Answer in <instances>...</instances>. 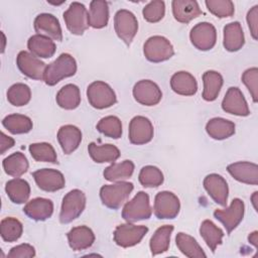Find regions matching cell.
I'll use <instances>...</instances> for the list:
<instances>
[{
    "label": "cell",
    "mask_w": 258,
    "mask_h": 258,
    "mask_svg": "<svg viewBox=\"0 0 258 258\" xmlns=\"http://www.w3.org/2000/svg\"><path fill=\"white\" fill-rule=\"evenodd\" d=\"M86 196L80 189H73L69 191L62 199L59 222L61 224H69L76 220L85 210Z\"/></svg>",
    "instance_id": "cell-4"
},
{
    "label": "cell",
    "mask_w": 258,
    "mask_h": 258,
    "mask_svg": "<svg viewBox=\"0 0 258 258\" xmlns=\"http://www.w3.org/2000/svg\"><path fill=\"white\" fill-rule=\"evenodd\" d=\"M4 171L13 177H19L24 174L28 169V160L21 152H15L4 158L3 162Z\"/></svg>",
    "instance_id": "cell-36"
},
{
    "label": "cell",
    "mask_w": 258,
    "mask_h": 258,
    "mask_svg": "<svg viewBox=\"0 0 258 258\" xmlns=\"http://www.w3.org/2000/svg\"><path fill=\"white\" fill-rule=\"evenodd\" d=\"M133 188V183L127 181H117L113 184H105L100 189V198L104 206L112 210H117L129 198Z\"/></svg>",
    "instance_id": "cell-2"
},
{
    "label": "cell",
    "mask_w": 258,
    "mask_h": 258,
    "mask_svg": "<svg viewBox=\"0 0 258 258\" xmlns=\"http://www.w3.org/2000/svg\"><path fill=\"white\" fill-rule=\"evenodd\" d=\"M153 126L150 120L143 116H135L129 124V140L132 144L142 145L153 138Z\"/></svg>",
    "instance_id": "cell-15"
},
{
    "label": "cell",
    "mask_w": 258,
    "mask_h": 258,
    "mask_svg": "<svg viewBox=\"0 0 258 258\" xmlns=\"http://www.w3.org/2000/svg\"><path fill=\"white\" fill-rule=\"evenodd\" d=\"M143 53L151 62H161L169 59L173 53V47L169 40L160 35L149 37L143 45Z\"/></svg>",
    "instance_id": "cell-6"
},
{
    "label": "cell",
    "mask_w": 258,
    "mask_h": 258,
    "mask_svg": "<svg viewBox=\"0 0 258 258\" xmlns=\"http://www.w3.org/2000/svg\"><path fill=\"white\" fill-rule=\"evenodd\" d=\"M88 151L91 158L97 163L115 162L120 157V150L113 144L97 145L95 142H91Z\"/></svg>",
    "instance_id": "cell-28"
},
{
    "label": "cell",
    "mask_w": 258,
    "mask_h": 258,
    "mask_svg": "<svg viewBox=\"0 0 258 258\" xmlns=\"http://www.w3.org/2000/svg\"><path fill=\"white\" fill-rule=\"evenodd\" d=\"M15 141L13 138L5 135L3 132H1V140H0V153L1 154H4L6 150L10 149L13 145H14Z\"/></svg>",
    "instance_id": "cell-50"
},
{
    "label": "cell",
    "mask_w": 258,
    "mask_h": 258,
    "mask_svg": "<svg viewBox=\"0 0 258 258\" xmlns=\"http://www.w3.org/2000/svg\"><path fill=\"white\" fill-rule=\"evenodd\" d=\"M35 256V249L29 244L17 245L9 251L8 258H32Z\"/></svg>",
    "instance_id": "cell-48"
},
{
    "label": "cell",
    "mask_w": 258,
    "mask_h": 258,
    "mask_svg": "<svg viewBox=\"0 0 258 258\" xmlns=\"http://www.w3.org/2000/svg\"><path fill=\"white\" fill-rule=\"evenodd\" d=\"M109 20V6L104 0H94L90 3L89 21L93 28H103L107 26Z\"/></svg>",
    "instance_id": "cell-31"
},
{
    "label": "cell",
    "mask_w": 258,
    "mask_h": 258,
    "mask_svg": "<svg viewBox=\"0 0 258 258\" xmlns=\"http://www.w3.org/2000/svg\"><path fill=\"white\" fill-rule=\"evenodd\" d=\"M171 7L175 20L180 23H188L203 13L195 0H173Z\"/></svg>",
    "instance_id": "cell-22"
},
{
    "label": "cell",
    "mask_w": 258,
    "mask_h": 258,
    "mask_svg": "<svg viewBox=\"0 0 258 258\" xmlns=\"http://www.w3.org/2000/svg\"><path fill=\"white\" fill-rule=\"evenodd\" d=\"M170 87L173 92L182 96H192L198 91L195 77L184 71L175 73L170 79Z\"/></svg>",
    "instance_id": "cell-25"
},
{
    "label": "cell",
    "mask_w": 258,
    "mask_h": 258,
    "mask_svg": "<svg viewBox=\"0 0 258 258\" xmlns=\"http://www.w3.org/2000/svg\"><path fill=\"white\" fill-rule=\"evenodd\" d=\"M133 97L141 105L154 106L158 104L162 98L159 87L150 80H141L134 85Z\"/></svg>",
    "instance_id": "cell-14"
},
{
    "label": "cell",
    "mask_w": 258,
    "mask_h": 258,
    "mask_svg": "<svg viewBox=\"0 0 258 258\" xmlns=\"http://www.w3.org/2000/svg\"><path fill=\"white\" fill-rule=\"evenodd\" d=\"M228 172L238 181L247 184H258V165L253 162L239 161L227 166Z\"/></svg>",
    "instance_id": "cell-20"
},
{
    "label": "cell",
    "mask_w": 258,
    "mask_h": 258,
    "mask_svg": "<svg viewBox=\"0 0 258 258\" xmlns=\"http://www.w3.org/2000/svg\"><path fill=\"white\" fill-rule=\"evenodd\" d=\"M142 14L146 21L151 23L158 22L165 14V4L161 0H153L145 5L142 10Z\"/></svg>",
    "instance_id": "cell-46"
},
{
    "label": "cell",
    "mask_w": 258,
    "mask_h": 258,
    "mask_svg": "<svg viewBox=\"0 0 258 258\" xmlns=\"http://www.w3.org/2000/svg\"><path fill=\"white\" fill-rule=\"evenodd\" d=\"M138 179L145 187H157L163 182V173L153 165H146L141 168Z\"/></svg>",
    "instance_id": "cell-44"
},
{
    "label": "cell",
    "mask_w": 258,
    "mask_h": 258,
    "mask_svg": "<svg viewBox=\"0 0 258 258\" xmlns=\"http://www.w3.org/2000/svg\"><path fill=\"white\" fill-rule=\"evenodd\" d=\"M189 38L196 48L200 50H209L216 44L217 31L213 24L209 22H200L191 28Z\"/></svg>",
    "instance_id": "cell-12"
},
{
    "label": "cell",
    "mask_w": 258,
    "mask_h": 258,
    "mask_svg": "<svg viewBox=\"0 0 258 258\" xmlns=\"http://www.w3.org/2000/svg\"><path fill=\"white\" fill-rule=\"evenodd\" d=\"M247 23L254 39H257V24H258V5L253 6L247 13Z\"/></svg>",
    "instance_id": "cell-49"
},
{
    "label": "cell",
    "mask_w": 258,
    "mask_h": 258,
    "mask_svg": "<svg viewBox=\"0 0 258 258\" xmlns=\"http://www.w3.org/2000/svg\"><path fill=\"white\" fill-rule=\"evenodd\" d=\"M34 29L39 35L50 38L51 40L61 41L62 32L60 24L55 16L49 13L38 14L34 19Z\"/></svg>",
    "instance_id": "cell-17"
},
{
    "label": "cell",
    "mask_w": 258,
    "mask_h": 258,
    "mask_svg": "<svg viewBox=\"0 0 258 258\" xmlns=\"http://www.w3.org/2000/svg\"><path fill=\"white\" fill-rule=\"evenodd\" d=\"M242 82L248 88L253 101L258 100V69L251 68L246 70L242 75Z\"/></svg>",
    "instance_id": "cell-47"
},
{
    "label": "cell",
    "mask_w": 258,
    "mask_h": 258,
    "mask_svg": "<svg viewBox=\"0 0 258 258\" xmlns=\"http://www.w3.org/2000/svg\"><path fill=\"white\" fill-rule=\"evenodd\" d=\"M5 191L12 203L20 205L27 202L30 196V185L25 179L15 177L6 182Z\"/></svg>",
    "instance_id": "cell-29"
},
{
    "label": "cell",
    "mask_w": 258,
    "mask_h": 258,
    "mask_svg": "<svg viewBox=\"0 0 258 258\" xmlns=\"http://www.w3.org/2000/svg\"><path fill=\"white\" fill-rule=\"evenodd\" d=\"M57 140L62 151L66 154H71L79 147L82 141V132L74 125H63L58 129Z\"/></svg>",
    "instance_id": "cell-23"
},
{
    "label": "cell",
    "mask_w": 258,
    "mask_h": 258,
    "mask_svg": "<svg viewBox=\"0 0 258 258\" xmlns=\"http://www.w3.org/2000/svg\"><path fill=\"white\" fill-rule=\"evenodd\" d=\"M205 3L209 11L219 18L231 17L235 12L234 3L231 0H207Z\"/></svg>",
    "instance_id": "cell-45"
},
{
    "label": "cell",
    "mask_w": 258,
    "mask_h": 258,
    "mask_svg": "<svg viewBox=\"0 0 258 258\" xmlns=\"http://www.w3.org/2000/svg\"><path fill=\"white\" fill-rule=\"evenodd\" d=\"M76 72V59L69 53H61L54 61L46 66L43 81L48 86H54L62 79L74 76Z\"/></svg>",
    "instance_id": "cell-1"
},
{
    "label": "cell",
    "mask_w": 258,
    "mask_h": 258,
    "mask_svg": "<svg viewBox=\"0 0 258 258\" xmlns=\"http://www.w3.org/2000/svg\"><path fill=\"white\" fill-rule=\"evenodd\" d=\"M248 240H249V242H250L251 244L254 245V247H255L256 249L258 248V243H257V241H258V232H257V231L252 232V233L249 235Z\"/></svg>",
    "instance_id": "cell-51"
},
{
    "label": "cell",
    "mask_w": 258,
    "mask_h": 258,
    "mask_svg": "<svg viewBox=\"0 0 258 258\" xmlns=\"http://www.w3.org/2000/svg\"><path fill=\"white\" fill-rule=\"evenodd\" d=\"M200 234L213 253L216 251L217 247L222 244V239L224 237V232L211 220H205L201 224Z\"/></svg>",
    "instance_id": "cell-37"
},
{
    "label": "cell",
    "mask_w": 258,
    "mask_h": 258,
    "mask_svg": "<svg viewBox=\"0 0 258 258\" xmlns=\"http://www.w3.org/2000/svg\"><path fill=\"white\" fill-rule=\"evenodd\" d=\"M16 64L19 71L29 79L37 81L44 79L46 66L31 52L25 50L20 51L16 57Z\"/></svg>",
    "instance_id": "cell-13"
},
{
    "label": "cell",
    "mask_w": 258,
    "mask_h": 258,
    "mask_svg": "<svg viewBox=\"0 0 258 258\" xmlns=\"http://www.w3.org/2000/svg\"><path fill=\"white\" fill-rule=\"evenodd\" d=\"M154 215L157 219H174L180 210L178 198L171 191H159L154 199Z\"/></svg>",
    "instance_id": "cell-9"
},
{
    "label": "cell",
    "mask_w": 258,
    "mask_h": 258,
    "mask_svg": "<svg viewBox=\"0 0 258 258\" xmlns=\"http://www.w3.org/2000/svg\"><path fill=\"white\" fill-rule=\"evenodd\" d=\"M24 214L34 221H45L53 213V204L44 198H35L26 203L23 208Z\"/></svg>",
    "instance_id": "cell-21"
},
{
    "label": "cell",
    "mask_w": 258,
    "mask_h": 258,
    "mask_svg": "<svg viewBox=\"0 0 258 258\" xmlns=\"http://www.w3.org/2000/svg\"><path fill=\"white\" fill-rule=\"evenodd\" d=\"M148 232L145 226H136L131 223L121 224L114 231V241L118 246L128 248L137 245Z\"/></svg>",
    "instance_id": "cell-10"
},
{
    "label": "cell",
    "mask_w": 258,
    "mask_h": 258,
    "mask_svg": "<svg viewBox=\"0 0 258 258\" xmlns=\"http://www.w3.org/2000/svg\"><path fill=\"white\" fill-rule=\"evenodd\" d=\"M1 34H2V37H3V46H2V51H1V52H3V51H4V48H5V35H4L3 32H2Z\"/></svg>",
    "instance_id": "cell-53"
},
{
    "label": "cell",
    "mask_w": 258,
    "mask_h": 258,
    "mask_svg": "<svg viewBox=\"0 0 258 258\" xmlns=\"http://www.w3.org/2000/svg\"><path fill=\"white\" fill-rule=\"evenodd\" d=\"M222 109L236 116H248L250 114V110L248 104L237 87H231L228 89L223 101H222Z\"/></svg>",
    "instance_id": "cell-18"
},
{
    "label": "cell",
    "mask_w": 258,
    "mask_h": 258,
    "mask_svg": "<svg viewBox=\"0 0 258 258\" xmlns=\"http://www.w3.org/2000/svg\"><path fill=\"white\" fill-rule=\"evenodd\" d=\"M257 197H258V192H257V191H255V192L253 194V196L251 197V201H252V204H253V206H254V209H255L256 211H258V210H257V205H256V203H257Z\"/></svg>",
    "instance_id": "cell-52"
},
{
    "label": "cell",
    "mask_w": 258,
    "mask_h": 258,
    "mask_svg": "<svg viewBox=\"0 0 258 258\" xmlns=\"http://www.w3.org/2000/svg\"><path fill=\"white\" fill-rule=\"evenodd\" d=\"M204 187L215 203L226 207L229 195L228 183L226 179L217 173H211L204 179Z\"/></svg>",
    "instance_id": "cell-19"
},
{
    "label": "cell",
    "mask_w": 258,
    "mask_h": 258,
    "mask_svg": "<svg viewBox=\"0 0 258 258\" xmlns=\"http://www.w3.org/2000/svg\"><path fill=\"white\" fill-rule=\"evenodd\" d=\"M244 43V32L240 22H231L224 27L223 44L228 51H237L242 48Z\"/></svg>",
    "instance_id": "cell-26"
},
{
    "label": "cell",
    "mask_w": 258,
    "mask_h": 258,
    "mask_svg": "<svg viewBox=\"0 0 258 258\" xmlns=\"http://www.w3.org/2000/svg\"><path fill=\"white\" fill-rule=\"evenodd\" d=\"M149 196L145 191H138L136 196L127 202L122 210V218L128 223H135L141 220H147L151 217Z\"/></svg>",
    "instance_id": "cell-3"
},
{
    "label": "cell",
    "mask_w": 258,
    "mask_h": 258,
    "mask_svg": "<svg viewBox=\"0 0 258 258\" xmlns=\"http://www.w3.org/2000/svg\"><path fill=\"white\" fill-rule=\"evenodd\" d=\"M68 241L70 247L75 251H81L90 248L94 241L95 235L87 226H79L73 228L68 233Z\"/></svg>",
    "instance_id": "cell-24"
},
{
    "label": "cell",
    "mask_w": 258,
    "mask_h": 258,
    "mask_svg": "<svg viewBox=\"0 0 258 258\" xmlns=\"http://www.w3.org/2000/svg\"><path fill=\"white\" fill-rule=\"evenodd\" d=\"M87 97L90 105L96 109L109 108L117 101L113 89L102 81H96L89 85Z\"/></svg>",
    "instance_id": "cell-7"
},
{
    "label": "cell",
    "mask_w": 258,
    "mask_h": 258,
    "mask_svg": "<svg viewBox=\"0 0 258 258\" xmlns=\"http://www.w3.org/2000/svg\"><path fill=\"white\" fill-rule=\"evenodd\" d=\"M97 129L105 136L114 139H118L122 135V124L120 119L116 116L102 118L97 124Z\"/></svg>",
    "instance_id": "cell-43"
},
{
    "label": "cell",
    "mask_w": 258,
    "mask_h": 258,
    "mask_svg": "<svg viewBox=\"0 0 258 258\" xmlns=\"http://www.w3.org/2000/svg\"><path fill=\"white\" fill-rule=\"evenodd\" d=\"M2 125L12 134H25L32 129V121L21 114H10L2 120Z\"/></svg>",
    "instance_id": "cell-39"
},
{
    "label": "cell",
    "mask_w": 258,
    "mask_h": 258,
    "mask_svg": "<svg viewBox=\"0 0 258 258\" xmlns=\"http://www.w3.org/2000/svg\"><path fill=\"white\" fill-rule=\"evenodd\" d=\"M176 246L179 249V251L189 258H205L207 255L200 246V244L197 242V240L182 232L177 233L175 237Z\"/></svg>",
    "instance_id": "cell-34"
},
{
    "label": "cell",
    "mask_w": 258,
    "mask_h": 258,
    "mask_svg": "<svg viewBox=\"0 0 258 258\" xmlns=\"http://www.w3.org/2000/svg\"><path fill=\"white\" fill-rule=\"evenodd\" d=\"M173 231V226L164 225L159 227L150 239V250L153 256L164 253L169 248L170 236Z\"/></svg>",
    "instance_id": "cell-35"
},
{
    "label": "cell",
    "mask_w": 258,
    "mask_h": 258,
    "mask_svg": "<svg viewBox=\"0 0 258 258\" xmlns=\"http://www.w3.org/2000/svg\"><path fill=\"white\" fill-rule=\"evenodd\" d=\"M114 28L118 37L127 45H130L137 33L138 22L131 11L121 9L114 16Z\"/></svg>",
    "instance_id": "cell-8"
},
{
    "label": "cell",
    "mask_w": 258,
    "mask_h": 258,
    "mask_svg": "<svg viewBox=\"0 0 258 258\" xmlns=\"http://www.w3.org/2000/svg\"><path fill=\"white\" fill-rule=\"evenodd\" d=\"M23 232V226L21 222L15 218L8 217L0 223L1 237L5 242H14L18 240Z\"/></svg>",
    "instance_id": "cell-40"
},
{
    "label": "cell",
    "mask_w": 258,
    "mask_h": 258,
    "mask_svg": "<svg viewBox=\"0 0 258 258\" xmlns=\"http://www.w3.org/2000/svg\"><path fill=\"white\" fill-rule=\"evenodd\" d=\"M134 171V163L131 160H124L119 163L113 162L106 167L103 174L109 181H122L129 178Z\"/></svg>",
    "instance_id": "cell-38"
},
{
    "label": "cell",
    "mask_w": 258,
    "mask_h": 258,
    "mask_svg": "<svg viewBox=\"0 0 258 258\" xmlns=\"http://www.w3.org/2000/svg\"><path fill=\"white\" fill-rule=\"evenodd\" d=\"M55 100L60 108L66 110H74L79 107L81 103L80 89L74 84H68L58 91Z\"/></svg>",
    "instance_id": "cell-32"
},
{
    "label": "cell",
    "mask_w": 258,
    "mask_h": 258,
    "mask_svg": "<svg viewBox=\"0 0 258 258\" xmlns=\"http://www.w3.org/2000/svg\"><path fill=\"white\" fill-rule=\"evenodd\" d=\"M31 91L29 87L22 83H17L12 85L7 91L8 102L16 107H21L30 101Z\"/></svg>",
    "instance_id": "cell-41"
},
{
    "label": "cell",
    "mask_w": 258,
    "mask_h": 258,
    "mask_svg": "<svg viewBox=\"0 0 258 258\" xmlns=\"http://www.w3.org/2000/svg\"><path fill=\"white\" fill-rule=\"evenodd\" d=\"M206 131L216 140H223L235 133V124L224 118H213L206 125Z\"/></svg>",
    "instance_id": "cell-30"
},
{
    "label": "cell",
    "mask_w": 258,
    "mask_h": 258,
    "mask_svg": "<svg viewBox=\"0 0 258 258\" xmlns=\"http://www.w3.org/2000/svg\"><path fill=\"white\" fill-rule=\"evenodd\" d=\"M27 47L33 55L42 58L51 57L56 49L55 43L50 38L39 34H34L29 37Z\"/></svg>",
    "instance_id": "cell-27"
},
{
    "label": "cell",
    "mask_w": 258,
    "mask_h": 258,
    "mask_svg": "<svg viewBox=\"0 0 258 258\" xmlns=\"http://www.w3.org/2000/svg\"><path fill=\"white\" fill-rule=\"evenodd\" d=\"M204 91L203 98L206 101H214L217 99L223 86V77L216 71H207L203 75Z\"/></svg>",
    "instance_id": "cell-33"
},
{
    "label": "cell",
    "mask_w": 258,
    "mask_h": 258,
    "mask_svg": "<svg viewBox=\"0 0 258 258\" xmlns=\"http://www.w3.org/2000/svg\"><path fill=\"white\" fill-rule=\"evenodd\" d=\"M63 19L67 28L76 35H82L90 26L89 12L86 6L80 2H73L63 12Z\"/></svg>",
    "instance_id": "cell-5"
},
{
    "label": "cell",
    "mask_w": 258,
    "mask_h": 258,
    "mask_svg": "<svg viewBox=\"0 0 258 258\" xmlns=\"http://www.w3.org/2000/svg\"><path fill=\"white\" fill-rule=\"evenodd\" d=\"M245 206L242 200L234 199L229 208L223 210H216L214 217L220 221L228 234H230L241 223L244 217Z\"/></svg>",
    "instance_id": "cell-11"
},
{
    "label": "cell",
    "mask_w": 258,
    "mask_h": 258,
    "mask_svg": "<svg viewBox=\"0 0 258 258\" xmlns=\"http://www.w3.org/2000/svg\"><path fill=\"white\" fill-rule=\"evenodd\" d=\"M37 186L44 191H56L64 187V177L56 169L42 168L32 172Z\"/></svg>",
    "instance_id": "cell-16"
},
{
    "label": "cell",
    "mask_w": 258,
    "mask_h": 258,
    "mask_svg": "<svg viewBox=\"0 0 258 258\" xmlns=\"http://www.w3.org/2000/svg\"><path fill=\"white\" fill-rule=\"evenodd\" d=\"M29 152L32 158L36 161L56 163L57 157L54 148L46 142L32 143L29 145Z\"/></svg>",
    "instance_id": "cell-42"
}]
</instances>
